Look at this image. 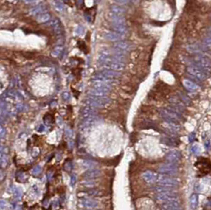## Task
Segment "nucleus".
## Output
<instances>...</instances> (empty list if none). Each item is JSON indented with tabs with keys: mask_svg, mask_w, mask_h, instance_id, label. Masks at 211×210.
Segmentation results:
<instances>
[{
	"mask_svg": "<svg viewBox=\"0 0 211 210\" xmlns=\"http://www.w3.org/2000/svg\"><path fill=\"white\" fill-rule=\"evenodd\" d=\"M5 134H6V130L2 127V128H1V138L3 137Z\"/></svg>",
	"mask_w": 211,
	"mask_h": 210,
	"instance_id": "44",
	"label": "nucleus"
},
{
	"mask_svg": "<svg viewBox=\"0 0 211 210\" xmlns=\"http://www.w3.org/2000/svg\"><path fill=\"white\" fill-rule=\"evenodd\" d=\"M87 195H89V196H92V197L99 196V192H98L97 190H90V191L87 192Z\"/></svg>",
	"mask_w": 211,
	"mask_h": 210,
	"instance_id": "38",
	"label": "nucleus"
},
{
	"mask_svg": "<svg viewBox=\"0 0 211 210\" xmlns=\"http://www.w3.org/2000/svg\"><path fill=\"white\" fill-rule=\"evenodd\" d=\"M158 184L163 186L175 187L179 185V181L176 178L171 177V175H158L157 182Z\"/></svg>",
	"mask_w": 211,
	"mask_h": 210,
	"instance_id": "4",
	"label": "nucleus"
},
{
	"mask_svg": "<svg viewBox=\"0 0 211 210\" xmlns=\"http://www.w3.org/2000/svg\"><path fill=\"white\" fill-rule=\"evenodd\" d=\"M162 210H176L180 209V205L179 201H171L166 202L161 206Z\"/></svg>",
	"mask_w": 211,
	"mask_h": 210,
	"instance_id": "17",
	"label": "nucleus"
},
{
	"mask_svg": "<svg viewBox=\"0 0 211 210\" xmlns=\"http://www.w3.org/2000/svg\"><path fill=\"white\" fill-rule=\"evenodd\" d=\"M164 127L167 129L168 131L171 132V133H176L179 130V126L176 123H174V122H167L165 124H164Z\"/></svg>",
	"mask_w": 211,
	"mask_h": 210,
	"instance_id": "22",
	"label": "nucleus"
},
{
	"mask_svg": "<svg viewBox=\"0 0 211 210\" xmlns=\"http://www.w3.org/2000/svg\"><path fill=\"white\" fill-rule=\"evenodd\" d=\"M50 18H51V16H50L49 14L48 13H43V14H39L37 18V21L38 22H41V23H44V22H47L48 21H49Z\"/></svg>",
	"mask_w": 211,
	"mask_h": 210,
	"instance_id": "28",
	"label": "nucleus"
},
{
	"mask_svg": "<svg viewBox=\"0 0 211 210\" xmlns=\"http://www.w3.org/2000/svg\"><path fill=\"white\" fill-rule=\"evenodd\" d=\"M85 102L87 105H90L92 107H103L110 102V99L106 97L102 98V97H94V96L88 95Z\"/></svg>",
	"mask_w": 211,
	"mask_h": 210,
	"instance_id": "3",
	"label": "nucleus"
},
{
	"mask_svg": "<svg viewBox=\"0 0 211 210\" xmlns=\"http://www.w3.org/2000/svg\"><path fill=\"white\" fill-rule=\"evenodd\" d=\"M97 110H95V108L90 106V105H87L82 109L81 110V116H82L83 119L87 118V117H93L96 115Z\"/></svg>",
	"mask_w": 211,
	"mask_h": 210,
	"instance_id": "11",
	"label": "nucleus"
},
{
	"mask_svg": "<svg viewBox=\"0 0 211 210\" xmlns=\"http://www.w3.org/2000/svg\"><path fill=\"white\" fill-rule=\"evenodd\" d=\"M62 98H63V99L64 101H68L70 99V94L67 92V91L63 92V94H62Z\"/></svg>",
	"mask_w": 211,
	"mask_h": 210,
	"instance_id": "40",
	"label": "nucleus"
},
{
	"mask_svg": "<svg viewBox=\"0 0 211 210\" xmlns=\"http://www.w3.org/2000/svg\"><path fill=\"white\" fill-rule=\"evenodd\" d=\"M80 204L82 206L87 209H95L99 206V204L96 201L88 198L80 199Z\"/></svg>",
	"mask_w": 211,
	"mask_h": 210,
	"instance_id": "14",
	"label": "nucleus"
},
{
	"mask_svg": "<svg viewBox=\"0 0 211 210\" xmlns=\"http://www.w3.org/2000/svg\"><path fill=\"white\" fill-rule=\"evenodd\" d=\"M87 94H88V95H91V96L105 98V97H106V95H107L108 92H106V91H100V90H98V89H95V88H91V90L88 91Z\"/></svg>",
	"mask_w": 211,
	"mask_h": 210,
	"instance_id": "20",
	"label": "nucleus"
},
{
	"mask_svg": "<svg viewBox=\"0 0 211 210\" xmlns=\"http://www.w3.org/2000/svg\"><path fill=\"white\" fill-rule=\"evenodd\" d=\"M81 184L86 187H92L94 186V182L91 181V179H86L85 181L81 182Z\"/></svg>",
	"mask_w": 211,
	"mask_h": 210,
	"instance_id": "32",
	"label": "nucleus"
},
{
	"mask_svg": "<svg viewBox=\"0 0 211 210\" xmlns=\"http://www.w3.org/2000/svg\"><path fill=\"white\" fill-rule=\"evenodd\" d=\"M101 175V171L96 169H91V170H87V172L83 175V177L86 179H94L96 178L99 177Z\"/></svg>",
	"mask_w": 211,
	"mask_h": 210,
	"instance_id": "18",
	"label": "nucleus"
},
{
	"mask_svg": "<svg viewBox=\"0 0 211 210\" xmlns=\"http://www.w3.org/2000/svg\"><path fill=\"white\" fill-rule=\"evenodd\" d=\"M105 38L111 41H120L125 38V35L117 32H106L105 33Z\"/></svg>",
	"mask_w": 211,
	"mask_h": 210,
	"instance_id": "13",
	"label": "nucleus"
},
{
	"mask_svg": "<svg viewBox=\"0 0 211 210\" xmlns=\"http://www.w3.org/2000/svg\"><path fill=\"white\" fill-rule=\"evenodd\" d=\"M142 178L148 183H154L157 182L158 175L151 170H146L142 174Z\"/></svg>",
	"mask_w": 211,
	"mask_h": 210,
	"instance_id": "10",
	"label": "nucleus"
},
{
	"mask_svg": "<svg viewBox=\"0 0 211 210\" xmlns=\"http://www.w3.org/2000/svg\"><path fill=\"white\" fill-rule=\"evenodd\" d=\"M75 33H76L77 35H83V34L84 33V28H83L82 26H78L76 29H75Z\"/></svg>",
	"mask_w": 211,
	"mask_h": 210,
	"instance_id": "35",
	"label": "nucleus"
},
{
	"mask_svg": "<svg viewBox=\"0 0 211 210\" xmlns=\"http://www.w3.org/2000/svg\"><path fill=\"white\" fill-rule=\"evenodd\" d=\"M191 151H192L194 153H195L196 155H198V153L199 152V147H198V145L195 144V145H194V146H192Z\"/></svg>",
	"mask_w": 211,
	"mask_h": 210,
	"instance_id": "41",
	"label": "nucleus"
},
{
	"mask_svg": "<svg viewBox=\"0 0 211 210\" xmlns=\"http://www.w3.org/2000/svg\"><path fill=\"white\" fill-rule=\"evenodd\" d=\"M177 171H178L177 166L175 164H171V163L162 164L158 168V172L162 175H176Z\"/></svg>",
	"mask_w": 211,
	"mask_h": 210,
	"instance_id": "7",
	"label": "nucleus"
},
{
	"mask_svg": "<svg viewBox=\"0 0 211 210\" xmlns=\"http://www.w3.org/2000/svg\"><path fill=\"white\" fill-rule=\"evenodd\" d=\"M112 21L114 24H125V19L122 15L113 14Z\"/></svg>",
	"mask_w": 211,
	"mask_h": 210,
	"instance_id": "29",
	"label": "nucleus"
},
{
	"mask_svg": "<svg viewBox=\"0 0 211 210\" xmlns=\"http://www.w3.org/2000/svg\"><path fill=\"white\" fill-rule=\"evenodd\" d=\"M45 6H36L33 8L30 9V13L32 15H38V14H41L43 11H45Z\"/></svg>",
	"mask_w": 211,
	"mask_h": 210,
	"instance_id": "26",
	"label": "nucleus"
},
{
	"mask_svg": "<svg viewBox=\"0 0 211 210\" xmlns=\"http://www.w3.org/2000/svg\"><path fill=\"white\" fill-rule=\"evenodd\" d=\"M204 44L206 46L211 49V37H208V38L204 39Z\"/></svg>",
	"mask_w": 211,
	"mask_h": 210,
	"instance_id": "37",
	"label": "nucleus"
},
{
	"mask_svg": "<svg viewBox=\"0 0 211 210\" xmlns=\"http://www.w3.org/2000/svg\"><path fill=\"white\" fill-rule=\"evenodd\" d=\"M41 172V167L39 166V165L35 166L32 169V170H31V173H32L33 175H39Z\"/></svg>",
	"mask_w": 211,
	"mask_h": 210,
	"instance_id": "33",
	"label": "nucleus"
},
{
	"mask_svg": "<svg viewBox=\"0 0 211 210\" xmlns=\"http://www.w3.org/2000/svg\"><path fill=\"white\" fill-rule=\"evenodd\" d=\"M193 60H194L195 66H198V67H199L202 69L207 70V69H209V68H211V60L207 56L198 55V56L194 57Z\"/></svg>",
	"mask_w": 211,
	"mask_h": 210,
	"instance_id": "6",
	"label": "nucleus"
},
{
	"mask_svg": "<svg viewBox=\"0 0 211 210\" xmlns=\"http://www.w3.org/2000/svg\"><path fill=\"white\" fill-rule=\"evenodd\" d=\"M62 50H63V47L56 46V48L53 49V51H52V56H54V57L58 56L59 55H60V54L62 52Z\"/></svg>",
	"mask_w": 211,
	"mask_h": 210,
	"instance_id": "31",
	"label": "nucleus"
},
{
	"mask_svg": "<svg viewBox=\"0 0 211 210\" xmlns=\"http://www.w3.org/2000/svg\"><path fill=\"white\" fill-rule=\"evenodd\" d=\"M7 159H7V156L6 155V154H2V155H1V166L2 167H5L7 166Z\"/></svg>",
	"mask_w": 211,
	"mask_h": 210,
	"instance_id": "34",
	"label": "nucleus"
},
{
	"mask_svg": "<svg viewBox=\"0 0 211 210\" xmlns=\"http://www.w3.org/2000/svg\"><path fill=\"white\" fill-rule=\"evenodd\" d=\"M23 1L28 4H38L40 2H41V0H23Z\"/></svg>",
	"mask_w": 211,
	"mask_h": 210,
	"instance_id": "39",
	"label": "nucleus"
},
{
	"mask_svg": "<svg viewBox=\"0 0 211 210\" xmlns=\"http://www.w3.org/2000/svg\"><path fill=\"white\" fill-rule=\"evenodd\" d=\"M98 121H99V120H98V117H97L96 115H95V116H93V117L85 118V119H83V121L82 122V128H91V127H92V126L96 124Z\"/></svg>",
	"mask_w": 211,
	"mask_h": 210,
	"instance_id": "16",
	"label": "nucleus"
},
{
	"mask_svg": "<svg viewBox=\"0 0 211 210\" xmlns=\"http://www.w3.org/2000/svg\"><path fill=\"white\" fill-rule=\"evenodd\" d=\"M115 2H117L118 4H126L129 2V0H115Z\"/></svg>",
	"mask_w": 211,
	"mask_h": 210,
	"instance_id": "43",
	"label": "nucleus"
},
{
	"mask_svg": "<svg viewBox=\"0 0 211 210\" xmlns=\"http://www.w3.org/2000/svg\"><path fill=\"white\" fill-rule=\"evenodd\" d=\"M92 86H93V88L106 91V92H109L111 90V85L110 83L102 82V81H98V80H94V82L92 83Z\"/></svg>",
	"mask_w": 211,
	"mask_h": 210,
	"instance_id": "12",
	"label": "nucleus"
},
{
	"mask_svg": "<svg viewBox=\"0 0 211 210\" xmlns=\"http://www.w3.org/2000/svg\"><path fill=\"white\" fill-rule=\"evenodd\" d=\"M6 204H7V201H4V200H1V208H3L6 206Z\"/></svg>",
	"mask_w": 211,
	"mask_h": 210,
	"instance_id": "45",
	"label": "nucleus"
},
{
	"mask_svg": "<svg viewBox=\"0 0 211 210\" xmlns=\"http://www.w3.org/2000/svg\"><path fill=\"white\" fill-rule=\"evenodd\" d=\"M81 164H82V166L84 168H88L90 170H91V169H94L97 165L95 162L92 161V160H88V159L82 161Z\"/></svg>",
	"mask_w": 211,
	"mask_h": 210,
	"instance_id": "30",
	"label": "nucleus"
},
{
	"mask_svg": "<svg viewBox=\"0 0 211 210\" xmlns=\"http://www.w3.org/2000/svg\"><path fill=\"white\" fill-rule=\"evenodd\" d=\"M102 68H103L104 69H110V70L114 71H122L125 68V64L123 63H120V62H111V63H103L101 64Z\"/></svg>",
	"mask_w": 211,
	"mask_h": 210,
	"instance_id": "9",
	"label": "nucleus"
},
{
	"mask_svg": "<svg viewBox=\"0 0 211 210\" xmlns=\"http://www.w3.org/2000/svg\"><path fill=\"white\" fill-rule=\"evenodd\" d=\"M110 10L113 14H117V15H122L125 12L124 8L120 6H111Z\"/></svg>",
	"mask_w": 211,
	"mask_h": 210,
	"instance_id": "27",
	"label": "nucleus"
},
{
	"mask_svg": "<svg viewBox=\"0 0 211 210\" xmlns=\"http://www.w3.org/2000/svg\"><path fill=\"white\" fill-rule=\"evenodd\" d=\"M183 86H185V88L188 90L189 91H195L198 89V86L197 84L192 82L190 80H184L183 82Z\"/></svg>",
	"mask_w": 211,
	"mask_h": 210,
	"instance_id": "21",
	"label": "nucleus"
},
{
	"mask_svg": "<svg viewBox=\"0 0 211 210\" xmlns=\"http://www.w3.org/2000/svg\"><path fill=\"white\" fill-rule=\"evenodd\" d=\"M75 182H76V177H75V175H71V179H70L71 185L73 186L75 184Z\"/></svg>",
	"mask_w": 211,
	"mask_h": 210,
	"instance_id": "42",
	"label": "nucleus"
},
{
	"mask_svg": "<svg viewBox=\"0 0 211 210\" xmlns=\"http://www.w3.org/2000/svg\"><path fill=\"white\" fill-rule=\"evenodd\" d=\"M165 159L171 164H176L181 159V153L177 150H171L165 155Z\"/></svg>",
	"mask_w": 211,
	"mask_h": 210,
	"instance_id": "8",
	"label": "nucleus"
},
{
	"mask_svg": "<svg viewBox=\"0 0 211 210\" xmlns=\"http://www.w3.org/2000/svg\"><path fill=\"white\" fill-rule=\"evenodd\" d=\"M156 200L161 202H171V201H179L178 195L176 191L167 192V193H157L156 195Z\"/></svg>",
	"mask_w": 211,
	"mask_h": 210,
	"instance_id": "5",
	"label": "nucleus"
},
{
	"mask_svg": "<svg viewBox=\"0 0 211 210\" xmlns=\"http://www.w3.org/2000/svg\"><path fill=\"white\" fill-rule=\"evenodd\" d=\"M113 28L117 33H122V34L125 33L127 30V27L125 26V24H114Z\"/></svg>",
	"mask_w": 211,
	"mask_h": 210,
	"instance_id": "25",
	"label": "nucleus"
},
{
	"mask_svg": "<svg viewBox=\"0 0 211 210\" xmlns=\"http://www.w3.org/2000/svg\"><path fill=\"white\" fill-rule=\"evenodd\" d=\"M190 206L193 209H197L198 206V195L197 194H192L190 197Z\"/></svg>",
	"mask_w": 211,
	"mask_h": 210,
	"instance_id": "23",
	"label": "nucleus"
},
{
	"mask_svg": "<svg viewBox=\"0 0 211 210\" xmlns=\"http://www.w3.org/2000/svg\"><path fill=\"white\" fill-rule=\"evenodd\" d=\"M99 73H100L102 75H103L104 77L110 79V80H113V79H115V78H118L120 77V75H121V73L117 71L110 70V69H104V70L100 71Z\"/></svg>",
	"mask_w": 211,
	"mask_h": 210,
	"instance_id": "15",
	"label": "nucleus"
},
{
	"mask_svg": "<svg viewBox=\"0 0 211 210\" xmlns=\"http://www.w3.org/2000/svg\"><path fill=\"white\" fill-rule=\"evenodd\" d=\"M48 25L50 26H52V27H53L54 29L56 30V32H57V33H60L61 25H60V21H59L58 19L56 18L52 19V20L48 23Z\"/></svg>",
	"mask_w": 211,
	"mask_h": 210,
	"instance_id": "24",
	"label": "nucleus"
},
{
	"mask_svg": "<svg viewBox=\"0 0 211 210\" xmlns=\"http://www.w3.org/2000/svg\"><path fill=\"white\" fill-rule=\"evenodd\" d=\"M176 210H181V209H176Z\"/></svg>",
	"mask_w": 211,
	"mask_h": 210,
	"instance_id": "46",
	"label": "nucleus"
},
{
	"mask_svg": "<svg viewBox=\"0 0 211 210\" xmlns=\"http://www.w3.org/2000/svg\"><path fill=\"white\" fill-rule=\"evenodd\" d=\"M56 8L58 10H60L61 11V10H63V4L60 1L57 0V1H56Z\"/></svg>",
	"mask_w": 211,
	"mask_h": 210,
	"instance_id": "36",
	"label": "nucleus"
},
{
	"mask_svg": "<svg viewBox=\"0 0 211 210\" xmlns=\"http://www.w3.org/2000/svg\"><path fill=\"white\" fill-rule=\"evenodd\" d=\"M114 49H120V50H122V51L126 52L131 49V45H130V44H129L128 42L120 41H117V43H115V44H114Z\"/></svg>",
	"mask_w": 211,
	"mask_h": 210,
	"instance_id": "19",
	"label": "nucleus"
},
{
	"mask_svg": "<svg viewBox=\"0 0 211 210\" xmlns=\"http://www.w3.org/2000/svg\"><path fill=\"white\" fill-rule=\"evenodd\" d=\"M159 113L167 122L176 123L181 119L179 112H177L173 109H161L159 110Z\"/></svg>",
	"mask_w": 211,
	"mask_h": 210,
	"instance_id": "2",
	"label": "nucleus"
},
{
	"mask_svg": "<svg viewBox=\"0 0 211 210\" xmlns=\"http://www.w3.org/2000/svg\"><path fill=\"white\" fill-rule=\"evenodd\" d=\"M187 72L192 77L198 80H206L207 77L209 76V74L207 73V70L198 67V66L192 65L189 66L187 68Z\"/></svg>",
	"mask_w": 211,
	"mask_h": 210,
	"instance_id": "1",
	"label": "nucleus"
}]
</instances>
